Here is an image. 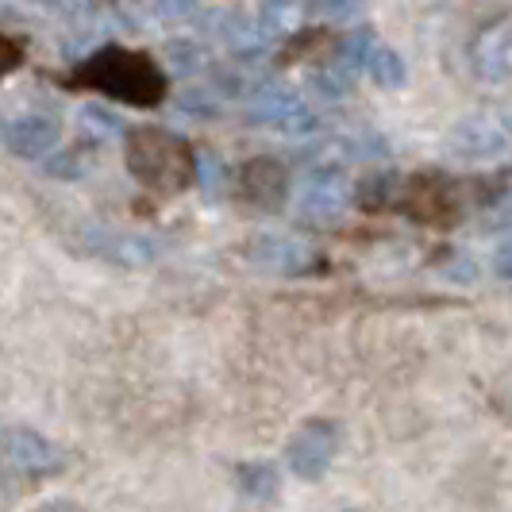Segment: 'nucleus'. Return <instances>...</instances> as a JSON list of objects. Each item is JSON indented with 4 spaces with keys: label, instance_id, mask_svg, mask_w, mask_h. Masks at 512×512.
Masks as SVG:
<instances>
[{
    "label": "nucleus",
    "instance_id": "obj_1",
    "mask_svg": "<svg viewBox=\"0 0 512 512\" xmlns=\"http://www.w3.org/2000/svg\"><path fill=\"white\" fill-rule=\"evenodd\" d=\"M70 89H97L112 101L131 108H154L166 97V74L154 66L151 54L128 47H101L70 70Z\"/></svg>",
    "mask_w": 512,
    "mask_h": 512
},
{
    "label": "nucleus",
    "instance_id": "obj_2",
    "mask_svg": "<svg viewBox=\"0 0 512 512\" xmlns=\"http://www.w3.org/2000/svg\"><path fill=\"white\" fill-rule=\"evenodd\" d=\"M128 174L158 197H174L197 181V154L166 128H135L124 143Z\"/></svg>",
    "mask_w": 512,
    "mask_h": 512
},
{
    "label": "nucleus",
    "instance_id": "obj_3",
    "mask_svg": "<svg viewBox=\"0 0 512 512\" xmlns=\"http://www.w3.org/2000/svg\"><path fill=\"white\" fill-rule=\"evenodd\" d=\"M62 447H54L35 428H4L0 432V474L16 482H39L62 470Z\"/></svg>",
    "mask_w": 512,
    "mask_h": 512
},
{
    "label": "nucleus",
    "instance_id": "obj_4",
    "mask_svg": "<svg viewBox=\"0 0 512 512\" xmlns=\"http://www.w3.org/2000/svg\"><path fill=\"white\" fill-rule=\"evenodd\" d=\"M393 208L409 212L412 220L420 224H436V228H447L455 224L462 212V197H459V185L447 178V174H412L397 197H393Z\"/></svg>",
    "mask_w": 512,
    "mask_h": 512
},
{
    "label": "nucleus",
    "instance_id": "obj_5",
    "mask_svg": "<svg viewBox=\"0 0 512 512\" xmlns=\"http://www.w3.org/2000/svg\"><path fill=\"white\" fill-rule=\"evenodd\" d=\"M335 447H339V428H335L332 420H308L305 428L289 439L285 462H289V470L297 478L320 482L328 474V466H332Z\"/></svg>",
    "mask_w": 512,
    "mask_h": 512
},
{
    "label": "nucleus",
    "instance_id": "obj_6",
    "mask_svg": "<svg viewBox=\"0 0 512 512\" xmlns=\"http://www.w3.org/2000/svg\"><path fill=\"white\" fill-rule=\"evenodd\" d=\"M235 197L258 212H278L289 197V174L274 158H251L235 174Z\"/></svg>",
    "mask_w": 512,
    "mask_h": 512
},
{
    "label": "nucleus",
    "instance_id": "obj_7",
    "mask_svg": "<svg viewBox=\"0 0 512 512\" xmlns=\"http://www.w3.org/2000/svg\"><path fill=\"white\" fill-rule=\"evenodd\" d=\"M58 120L54 116H43V112H24V116H16V120H8L4 128H0V139H4V147L12 154H24V158H39V154H47L58 147Z\"/></svg>",
    "mask_w": 512,
    "mask_h": 512
},
{
    "label": "nucleus",
    "instance_id": "obj_8",
    "mask_svg": "<svg viewBox=\"0 0 512 512\" xmlns=\"http://www.w3.org/2000/svg\"><path fill=\"white\" fill-rule=\"evenodd\" d=\"M255 120L266 128L282 131V135H305L316 128V116L308 112V104L293 93H266L255 104Z\"/></svg>",
    "mask_w": 512,
    "mask_h": 512
},
{
    "label": "nucleus",
    "instance_id": "obj_9",
    "mask_svg": "<svg viewBox=\"0 0 512 512\" xmlns=\"http://www.w3.org/2000/svg\"><path fill=\"white\" fill-rule=\"evenodd\" d=\"M347 205V185L339 174H312L301 189V212L312 224H332Z\"/></svg>",
    "mask_w": 512,
    "mask_h": 512
},
{
    "label": "nucleus",
    "instance_id": "obj_10",
    "mask_svg": "<svg viewBox=\"0 0 512 512\" xmlns=\"http://www.w3.org/2000/svg\"><path fill=\"white\" fill-rule=\"evenodd\" d=\"M474 62H478V70L486 77H505L512 70V35L509 31H501V27H493L486 31L482 39H478V47H474Z\"/></svg>",
    "mask_w": 512,
    "mask_h": 512
},
{
    "label": "nucleus",
    "instance_id": "obj_11",
    "mask_svg": "<svg viewBox=\"0 0 512 512\" xmlns=\"http://www.w3.org/2000/svg\"><path fill=\"white\" fill-rule=\"evenodd\" d=\"M239 489L247 497L270 501V497H278V470L270 462H243L239 466Z\"/></svg>",
    "mask_w": 512,
    "mask_h": 512
},
{
    "label": "nucleus",
    "instance_id": "obj_12",
    "mask_svg": "<svg viewBox=\"0 0 512 512\" xmlns=\"http://www.w3.org/2000/svg\"><path fill=\"white\" fill-rule=\"evenodd\" d=\"M455 151L470 154V158H486V154L501 151V131L482 124V120H474V124H466V128L455 135Z\"/></svg>",
    "mask_w": 512,
    "mask_h": 512
},
{
    "label": "nucleus",
    "instance_id": "obj_13",
    "mask_svg": "<svg viewBox=\"0 0 512 512\" xmlns=\"http://www.w3.org/2000/svg\"><path fill=\"white\" fill-rule=\"evenodd\" d=\"M366 70H370V77H374L382 89L405 85V62H401V54L389 51V47H374V51L366 54Z\"/></svg>",
    "mask_w": 512,
    "mask_h": 512
},
{
    "label": "nucleus",
    "instance_id": "obj_14",
    "mask_svg": "<svg viewBox=\"0 0 512 512\" xmlns=\"http://www.w3.org/2000/svg\"><path fill=\"white\" fill-rule=\"evenodd\" d=\"M197 178H201V189L205 197H224L228 189V170H224V158H197Z\"/></svg>",
    "mask_w": 512,
    "mask_h": 512
},
{
    "label": "nucleus",
    "instance_id": "obj_15",
    "mask_svg": "<svg viewBox=\"0 0 512 512\" xmlns=\"http://www.w3.org/2000/svg\"><path fill=\"white\" fill-rule=\"evenodd\" d=\"M262 16L274 20V24H266L270 31H293V27H301V0H270Z\"/></svg>",
    "mask_w": 512,
    "mask_h": 512
},
{
    "label": "nucleus",
    "instance_id": "obj_16",
    "mask_svg": "<svg viewBox=\"0 0 512 512\" xmlns=\"http://www.w3.org/2000/svg\"><path fill=\"white\" fill-rule=\"evenodd\" d=\"M24 62V47L16 43V39H8V35H0V77L12 74L16 66Z\"/></svg>",
    "mask_w": 512,
    "mask_h": 512
},
{
    "label": "nucleus",
    "instance_id": "obj_17",
    "mask_svg": "<svg viewBox=\"0 0 512 512\" xmlns=\"http://www.w3.org/2000/svg\"><path fill=\"white\" fill-rule=\"evenodd\" d=\"M81 124H85V131L97 128L101 135H116V120H112L104 108H85V112H81Z\"/></svg>",
    "mask_w": 512,
    "mask_h": 512
},
{
    "label": "nucleus",
    "instance_id": "obj_18",
    "mask_svg": "<svg viewBox=\"0 0 512 512\" xmlns=\"http://www.w3.org/2000/svg\"><path fill=\"white\" fill-rule=\"evenodd\" d=\"M197 4H201V0H154V8H158L162 16H170V20H178V16H189Z\"/></svg>",
    "mask_w": 512,
    "mask_h": 512
},
{
    "label": "nucleus",
    "instance_id": "obj_19",
    "mask_svg": "<svg viewBox=\"0 0 512 512\" xmlns=\"http://www.w3.org/2000/svg\"><path fill=\"white\" fill-rule=\"evenodd\" d=\"M359 0H312V8L320 12V16H343V12H351Z\"/></svg>",
    "mask_w": 512,
    "mask_h": 512
},
{
    "label": "nucleus",
    "instance_id": "obj_20",
    "mask_svg": "<svg viewBox=\"0 0 512 512\" xmlns=\"http://www.w3.org/2000/svg\"><path fill=\"white\" fill-rule=\"evenodd\" d=\"M493 266H497V274H501V278H509L512 282V243H505V247L497 251V262H493Z\"/></svg>",
    "mask_w": 512,
    "mask_h": 512
}]
</instances>
